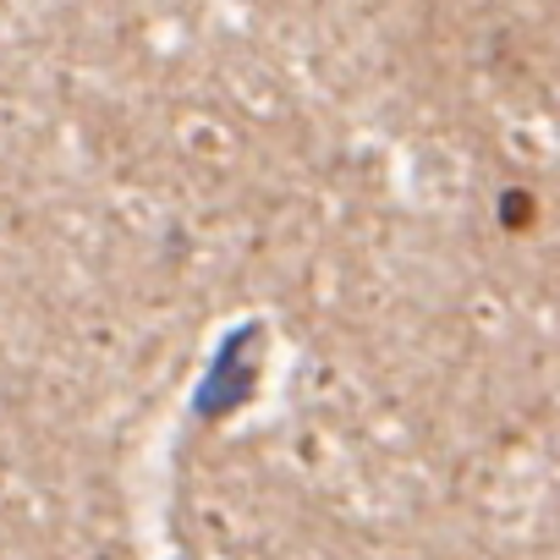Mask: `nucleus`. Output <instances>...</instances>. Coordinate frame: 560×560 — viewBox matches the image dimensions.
Here are the masks:
<instances>
[{
  "label": "nucleus",
  "mask_w": 560,
  "mask_h": 560,
  "mask_svg": "<svg viewBox=\"0 0 560 560\" xmlns=\"http://www.w3.org/2000/svg\"><path fill=\"white\" fill-rule=\"evenodd\" d=\"M253 325L247 330H236V336H225V347L214 352V363H209V385L198 390V412L209 418H225V412H236L247 396H253V380H258V363L247 358L253 352Z\"/></svg>",
  "instance_id": "f257e3e1"
},
{
  "label": "nucleus",
  "mask_w": 560,
  "mask_h": 560,
  "mask_svg": "<svg viewBox=\"0 0 560 560\" xmlns=\"http://www.w3.org/2000/svg\"><path fill=\"white\" fill-rule=\"evenodd\" d=\"M533 220H538L533 192H527V187H505V192H500V225H505V231H527Z\"/></svg>",
  "instance_id": "f03ea898"
}]
</instances>
